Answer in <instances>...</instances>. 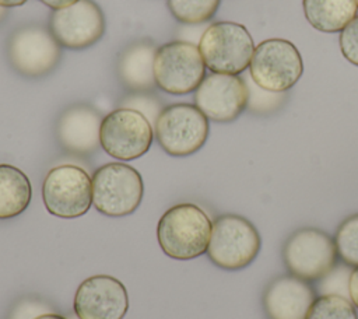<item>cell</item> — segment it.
Returning <instances> with one entry per match:
<instances>
[{"label":"cell","instance_id":"obj_1","mask_svg":"<svg viewBox=\"0 0 358 319\" xmlns=\"http://www.w3.org/2000/svg\"><path fill=\"white\" fill-rule=\"evenodd\" d=\"M213 222L199 206L180 203L168 208L157 225L162 252L176 260H190L207 253Z\"/></svg>","mask_w":358,"mask_h":319},{"label":"cell","instance_id":"obj_2","mask_svg":"<svg viewBox=\"0 0 358 319\" xmlns=\"http://www.w3.org/2000/svg\"><path fill=\"white\" fill-rule=\"evenodd\" d=\"M199 50L211 73L241 74L252 60L255 43L245 25L232 21H218L203 32Z\"/></svg>","mask_w":358,"mask_h":319},{"label":"cell","instance_id":"obj_3","mask_svg":"<svg viewBox=\"0 0 358 319\" xmlns=\"http://www.w3.org/2000/svg\"><path fill=\"white\" fill-rule=\"evenodd\" d=\"M260 246V235L249 220L236 214H224L213 222L207 256L224 270H239L257 257Z\"/></svg>","mask_w":358,"mask_h":319},{"label":"cell","instance_id":"obj_4","mask_svg":"<svg viewBox=\"0 0 358 319\" xmlns=\"http://www.w3.org/2000/svg\"><path fill=\"white\" fill-rule=\"evenodd\" d=\"M92 204L108 217H124L137 210L144 185L140 172L123 162H108L92 175Z\"/></svg>","mask_w":358,"mask_h":319},{"label":"cell","instance_id":"obj_5","mask_svg":"<svg viewBox=\"0 0 358 319\" xmlns=\"http://www.w3.org/2000/svg\"><path fill=\"white\" fill-rule=\"evenodd\" d=\"M302 73V56L291 41L270 38L255 46L249 76L260 88L285 92L296 84Z\"/></svg>","mask_w":358,"mask_h":319},{"label":"cell","instance_id":"obj_6","mask_svg":"<svg viewBox=\"0 0 358 319\" xmlns=\"http://www.w3.org/2000/svg\"><path fill=\"white\" fill-rule=\"evenodd\" d=\"M287 270L305 281H319L338 264L334 239L317 228L296 229L282 248Z\"/></svg>","mask_w":358,"mask_h":319},{"label":"cell","instance_id":"obj_7","mask_svg":"<svg viewBox=\"0 0 358 319\" xmlns=\"http://www.w3.org/2000/svg\"><path fill=\"white\" fill-rule=\"evenodd\" d=\"M208 130V119L196 105L173 104L158 116L154 136L166 154L186 157L204 146Z\"/></svg>","mask_w":358,"mask_h":319},{"label":"cell","instance_id":"obj_8","mask_svg":"<svg viewBox=\"0 0 358 319\" xmlns=\"http://www.w3.org/2000/svg\"><path fill=\"white\" fill-rule=\"evenodd\" d=\"M206 64L199 46L186 41H171L157 49L154 78L158 88L168 94L185 95L200 85Z\"/></svg>","mask_w":358,"mask_h":319},{"label":"cell","instance_id":"obj_9","mask_svg":"<svg viewBox=\"0 0 358 319\" xmlns=\"http://www.w3.org/2000/svg\"><path fill=\"white\" fill-rule=\"evenodd\" d=\"M45 208L59 218L84 215L92 204V179L83 168L64 164L52 168L42 185Z\"/></svg>","mask_w":358,"mask_h":319},{"label":"cell","instance_id":"obj_10","mask_svg":"<svg viewBox=\"0 0 358 319\" xmlns=\"http://www.w3.org/2000/svg\"><path fill=\"white\" fill-rule=\"evenodd\" d=\"M154 140L152 125L137 111L116 108L103 116L99 141L103 151L120 161L144 155Z\"/></svg>","mask_w":358,"mask_h":319},{"label":"cell","instance_id":"obj_11","mask_svg":"<svg viewBox=\"0 0 358 319\" xmlns=\"http://www.w3.org/2000/svg\"><path fill=\"white\" fill-rule=\"evenodd\" d=\"M7 57L17 73L28 78H38L57 66L62 49L49 29L41 25H27L10 36Z\"/></svg>","mask_w":358,"mask_h":319},{"label":"cell","instance_id":"obj_12","mask_svg":"<svg viewBox=\"0 0 358 319\" xmlns=\"http://www.w3.org/2000/svg\"><path fill=\"white\" fill-rule=\"evenodd\" d=\"M49 31L60 46L84 49L96 43L105 32V17L99 6L92 0L53 10L49 18Z\"/></svg>","mask_w":358,"mask_h":319},{"label":"cell","instance_id":"obj_13","mask_svg":"<svg viewBox=\"0 0 358 319\" xmlns=\"http://www.w3.org/2000/svg\"><path fill=\"white\" fill-rule=\"evenodd\" d=\"M193 99L207 119L228 123L248 108L249 90L239 76L211 73L196 88Z\"/></svg>","mask_w":358,"mask_h":319},{"label":"cell","instance_id":"obj_14","mask_svg":"<svg viewBox=\"0 0 358 319\" xmlns=\"http://www.w3.org/2000/svg\"><path fill=\"white\" fill-rule=\"evenodd\" d=\"M73 309L78 319H123L129 309L127 290L112 276H91L78 285Z\"/></svg>","mask_w":358,"mask_h":319},{"label":"cell","instance_id":"obj_15","mask_svg":"<svg viewBox=\"0 0 358 319\" xmlns=\"http://www.w3.org/2000/svg\"><path fill=\"white\" fill-rule=\"evenodd\" d=\"M316 290L292 274L273 280L263 295V308L268 319H306L316 299Z\"/></svg>","mask_w":358,"mask_h":319},{"label":"cell","instance_id":"obj_16","mask_svg":"<svg viewBox=\"0 0 358 319\" xmlns=\"http://www.w3.org/2000/svg\"><path fill=\"white\" fill-rule=\"evenodd\" d=\"M101 113L90 105L78 104L67 108L59 118L56 136L60 146L71 154L87 155L101 146Z\"/></svg>","mask_w":358,"mask_h":319},{"label":"cell","instance_id":"obj_17","mask_svg":"<svg viewBox=\"0 0 358 319\" xmlns=\"http://www.w3.org/2000/svg\"><path fill=\"white\" fill-rule=\"evenodd\" d=\"M157 46L151 41H137L119 55L116 70L124 87L137 91H151L157 84L154 78V57Z\"/></svg>","mask_w":358,"mask_h":319},{"label":"cell","instance_id":"obj_18","mask_svg":"<svg viewBox=\"0 0 358 319\" xmlns=\"http://www.w3.org/2000/svg\"><path fill=\"white\" fill-rule=\"evenodd\" d=\"M302 7L306 21L326 34L341 32L358 10L355 0H303Z\"/></svg>","mask_w":358,"mask_h":319},{"label":"cell","instance_id":"obj_19","mask_svg":"<svg viewBox=\"0 0 358 319\" xmlns=\"http://www.w3.org/2000/svg\"><path fill=\"white\" fill-rule=\"evenodd\" d=\"M28 176L14 165L0 164V220L20 215L31 203Z\"/></svg>","mask_w":358,"mask_h":319},{"label":"cell","instance_id":"obj_20","mask_svg":"<svg viewBox=\"0 0 358 319\" xmlns=\"http://www.w3.org/2000/svg\"><path fill=\"white\" fill-rule=\"evenodd\" d=\"M221 0H166L171 14L182 24L199 25L213 18Z\"/></svg>","mask_w":358,"mask_h":319},{"label":"cell","instance_id":"obj_21","mask_svg":"<svg viewBox=\"0 0 358 319\" xmlns=\"http://www.w3.org/2000/svg\"><path fill=\"white\" fill-rule=\"evenodd\" d=\"M306 319H358V313L350 298L324 294L316 297Z\"/></svg>","mask_w":358,"mask_h":319},{"label":"cell","instance_id":"obj_22","mask_svg":"<svg viewBox=\"0 0 358 319\" xmlns=\"http://www.w3.org/2000/svg\"><path fill=\"white\" fill-rule=\"evenodd\" d=\"M338 259L350 266H358V214L345 218L336 231L334 236Z\"/></svg>","mask_w":358,"mask_h":319},{"label":"cell","instance_id":"obj_23","mask_svg":"<svg viewBox=\"0 0 358 319\" xmlns=\"http://www.w3.org/2000/svg\"><path fill=\"white\" fill-rule=\"evenodd\" d=\"M119 108H129L140 112L152 125V127L155 126L158 116L164 111L159 98H157L154 94H150V91H131L120 101Z\"/></svg>","mask_w":358,"mask_h":319},{"label":"cell","instance_id":"obj_24","mask_svg":"<svg viewBox=\"0 0 358 319\" xmlns=\"http://www.w3.org/2000/svg\"><path fill=\"white\" fill-rule=\"evenodd\" d=\"M352 269L344 263H338L331 271H329L323 278L319 280L316 292L317 295H324V294H334V295H341L345 298H350L348 294V278L350 273Z\"/></svg>","mask_w":358,"mask_h":319},{"label":"cell","instance_id":"obj_25","mask_svg":"<svg viewBox=\"0 0 358 319\" xmlns=\"http://www.w3.org/2000/svg\"><path fill=\"white\" fill-rule=\"evenodd\" d=\"M338 43L344 59L351 64L358 66V15L340 32Z\"/></svg>","mask_w":358,"mask_h":319},{"label":"cell","instance_id":"obj_26","mask_svg":"<svg viewBox=\"0 0 358 319\" xmlns=\"http://www.w3.org/2000/svg\"><path fill=\"white\" fill-rule=\"evenodd\" d=\"M49 312H53L49 304L35 298H24L14 306L10 319H35Z\"/></svg>","mask_w":358,"mask_h":319},{"label":"cell","instance_id":"obj_27","mask_svg":"<svg viewBox=\"0 0 358 319\" xmlns=\"http://www.w3.org/2000/svg\"><path fill=\"white\" fill-rule=\"evenodd\" d=\"M348 294H350V301L354 304L355 308H358V266L354 267L350 273Z\"/></svg>","mask_w":358,"mask_h":319},{"label":"cell","instance_id":"obj_28","mask_svg":"<svg viewBox=\"0 0 358 319\" xmlns=\"http://www.w3.org/2000/svg\"><path fill=\"white\" fill-rule=\"evenodd\" d=\"M39 1H42L45 6L50 7L52 10H60L77 3L78 0H39Z\"/></svg>","mask_w":358,"mask_h":319},{"label":"cell","instance_id":"obj_29","mask_svg":"<svg viewBox=\"0 0 358 319\" xmlns=\"http://www.w3.org/2000/svg\"><path fill=\"white\" fill-rule=\"evenodd\" d=\"M28 0H0V7H4V8L17 7V6H22Z\"/></svg>","mask_w":358,"mask_h":319},{"label":"cell","instance_id":"obj_30","mask_svg":"<svg viewBox=\"0 0 358 319\" xmlns=\"http://www.w3.org/2000/svg\"><path fill=\"white\" fill-rule=\"evenodd\" d=\"M35 319H69V318H66L63 315H59V313H55V312H49V313H43V315H41Z\"/></svg>","mask_w":358,"mask_h":319},{"label":"cell","instance_id":"obj_31","mask_svg":"<svg viewBox=\"0 0 358 319\" xmlns=\"http://www.w3.org/2000/svg\"><path fill=\"white\" fill-rule=\"evenodd\" d=\"M7 14V10L4 7H0V21L3 20V17Z\"/></svg>","mask_w":358,"mask_h":319},{"label":"cell","instance_id":"obj_32","mask_svg":"<svg viewBox=\"0 0 358 319\" xmlns=\"http://www.w3.org/2000/svg\"><path fill=\"white\" fill-rule=\"evenodd\" d=\"M70 319H78V318L74 315V316H73V318H70Z\"/></svg>","mask_w":358,"mask_h":319},{"label":"cell","instance_id":"obj_33","mask_svg":"<svg viewBox=\"0 0 358 319\" xmlns=\"http://www.w3.org/2000/svg\"><path fill=\"white\" fill-rule=\"evenodd\" d=\"M357 1V6H358V0H355Z\"/></svg>","mask_w":358,"mask_h":319}]
</instances>
